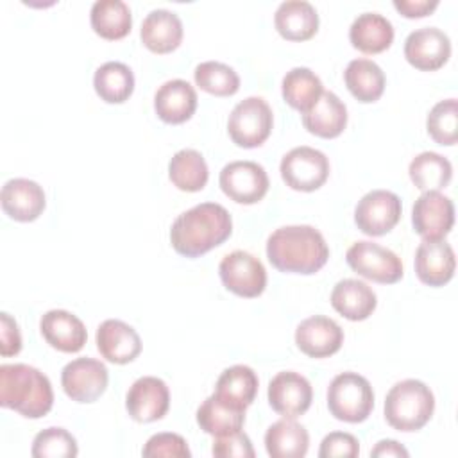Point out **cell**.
Masks as SVG:
<instances>
[{
	"label": "cell",
	"instance_id": "1",
	"mask_svg": "<svg viewBox=\"0 0 458 458\" xmlns=\"http://www.w3.org/2000/svg\"><path fill=\"white\" fill-rule=\"evenodd\" d=\"M233 233L229 211L216 202H202L182 211L170 227L174 250L186 258H197L222 245Z\"/></svg>",
	"mask_w": 458,
	"mask_h": 458
},
{
	"label": "cell",
	"instance_id": "2",
	"mask_svg": "<svg viewBox=\"0 0 458 458\" xmlns=\"http://www.w3.org/2000/svg\"><path fill=\"white\" fill-rule=\"evenodd\" d=\"M267 258L279 272L310 276L327 263L329 247L313 225H283L268 236Z\"/></svg>",
	"mask_w": 458,
	"mask_h": 458
},
{
	"label": "cell",
	"instance_id": "3",
	"mask_svg": "<svg viewBox=\"0 0 458 458\" xmlns=\"http://www.w3.org/2000/svg\"><path fill=\"white\" fill-rule=\"evenodd\" d=\"M52 404V383L39 369L27 363L0 365V406L27 419H41Z\"/></svg>",
	"mask_w": 458,
	"mask_h": 458
},
{
	"label": "cell",
	"instance_id": "4",
	"mask_svg": "<svg viewBox=\"0 0 458 458\" xmlns=\"http://www.w3.org/2000/svg\"><path fill=\"white\" fill-rule=\"evenodd\" d=\"M435 410L431 388L419 379L397 381L385 397V419L397 431L422 429Z\"/></svg>",
	"mask_w": 458,
	"mask_h": 458
},
{
	"label": "cell",
	"instance_id": "5",
	"mask_svg": "<svg viewBox=\"0 0 458 458\" xmlns=\"http://www.w3.org/2000/svg\"><path fill=\"white\" fill-rule=\"evenodd\" d=\"M329 413L344 422H363L374 408V392L367 377L358 372H340L327 386Z\"/></svg>",
	"mask_w": 458,
	"mask_h": 458
},
{
	"label": "cell",
	"instance_id": "6",
	"mask_svg": "<svg viewBox=\"0 0 458 458\" xmlns=\"http://www.w3.org/2000/svg\"><path fill=\"white\" fill-rule=\"evenodd\" d=\"M272 109L261 97H247L240 100L227 118L229 138L243 148L263 145L272 132Z\"/></svg>",
	"mask_w": 458,
	"mask_h": 458
},
{
	"label": "cell",
	"instance_id": "7",
	"mask_svg": "<svg viewBox=\"0 0 458 458\" xmlns=\"http://www.w3.org/2000/svg\"><path fill=\"white\" fill-rule=\"evenodd\" d=\"M345 261L358 276L381 284H394L404 274L403 261L394 250L369 240L354 242L345 252Z\"/></svg>",
	"mask_w": 458,
	"mask_h": 458
},
{
	"label": "cell",
	"instance_id": "8",
	"mask_svg": "<svg viewBox=\"0 0 458 458\" xmlns=\"http://www.w3.org/2000/svg\"><path fill=\"white\" fill-rule=\"evenodd\" d=\"M279 172L288 188L315 191L329 177V159L322 150L301 145L283 156Z\"/></svg>",
	"mask_w": 458,
	"mask_h": 458
},
{
	"label": "cell",
	"instance_id": "9",
	"mask_svg": "<svg viewBox=\"0 0 458 458\" xmlns=\"http://www.w3.org/2000/svg\"><path fill=\"white\" fill-rule=\"evenodd\" d=\"M224 286L245 299L263 293L267 286V270L263 263L247 250H233L225 254L218 265Z\"/></svg>",
	"mask_w": 458,
	"mask_h": 458
},
{
	"label": "cell",
	"instance_id": "10",
	"mask_svg": "<svg viewBox=\"0 0 458 458\" xmlns=\"http://www.w3.org/2000/svg\"><path fill=\"white\" fill-rule=\"evenodd\" d=\"M107 367L95 358H75L61 370V386L75 403H95L107 388Z\"/></svg>",
	"mask_w": 458,
	"mask_h": 458
},
{
	"label": "cell",
	"instance_id": "11",
	"mask_svg": "<svg viewBox=\"0 0 458 458\" xmlns=\"http://www.w3.org/2000/svg\"><path fill=\"white\" fill-rule=\"evenodd\" d=\"M222 191L238 204L259 202L270 186L265 168L256 161H231L220 170Z\"/></svg>",
	"mask_w": 458,
	"mask_h": 458
},
{
	"label": "cell",
	"instance_id": "12",
	"mask_svg": "<svg viewBox=\"0 0 458 458\" xmlns=\"http://www.w3.org/2000/svg\"><path fill=\"white\" fill-rule=\"evenodd\" d=\"M401 211V199L394 191L372 190L358 200L354 208V222L361 233L369 236H383L397 225Z\"/></svg>",
	"mask_w": 458,
	"mask_h": 458
},
{
	"label": "cell",
	"instance_id": "13",
	"mask_svg": "<svg viewBox=\"0 0 458 458\" xmlns=\"http://www.w3.org/2000/svg\"><path fill=\"white\" fill-rule=\"evenodd\" d=\"M413 229L422 240H442L454 224V206L440 191H422L411 209Z\"/></svg>",
	"mask_w": 458,
	"mask_h": 458
},
{
	"label": "cell",
	"instance_id": "14",
	"mask_svg": "<svg viewBox=\"0 0 458 458\" xmlns=\"http://www.w3.org/2000/svg\"><path fill=\"white\" fill-rule=\"evenodd\" d=\"M267 395L268 404L276 413L295 419L306 413L311 406L313 388L302 374L293 370H283L270 379Z\"/></svg>",
	"mask_w": 458,
	"mask_h": 458
},
{
	"label": "cell",
	"instance_id": "15",
	"mask_svg": "<svg viewBox=\"0 0 458 458\" xmlns=\"http://www.w3.org/2000/svg\"><path fill=\"white\" fill-rule=\"evenodd\" d=\"M451 55V39L438 27H420L404 39L406 61L422 72L442 68Z\"/></svg>",
	"mask_w": 458,
	"mask_h": 458
},
{
	"label": "cell",
	"instance_id": "16",
	"mask_svg": "<svg viewBox=\"0 0 458 458\" xmlns=\"http://www.w3.org/2000/svg\"><path fill=\"white\" fill-rule=\"evenodd\" d=\"M125 408L136 422H154L170 408V390L161 377L141 376L127 390Z\"/></svg>",
	"mask_w": 458,
	"mask_h": 458
},
{
	"label": "cell",
	"instance_id": "17",
	"mask_svg": "<svg viewBox=\"0 0 458 458\" xmlns=\"http://www.w3.org/2000/svg\"><path fill=\"white\" fill-rule=\"evenodd\" d=\"M295 344L299 351L310 358H327L340 351L344 329L336 320L326 315H313L297 326Z\"/></svg>",
	"mask_w": 458,
	"mask_h": 458
},
{
	"label": "cell",
	"instance_id": "18",
	"mask_svg": "<svg viewBox=\"0 0 458 458\" xmlns=\"http://www.w3.org/2000/svg\"><path fill=\"white\" fill-rule=\"evenodd\" d=\"M97 349L111 363L125 365L141 352V338L132 326L118 318H107L97 327Z\"/></svg>",
	"mask_w": 458,
	"mask_h": 458
},
{
	"label": "cell",
	"instance_id": "19",
	"mask_svg": "<svg viewBox=\"0 0 458 458\" xmlns=\"http://www.w3.org/2000/svg\"><path fill=\"white\" fill-rule=\"evenodd\" d=\"M0 202L4 213L16 222L36 220L47 206L43 188L36 181L25 177L9 179L2 186Z\"/></svg>",
	"mask_w": 458,
	"mask_h": 458
},
{
	"label": "cell",
	"instance_id": "20",
	"mask_svg": "<svg viewBox=\"0 0 458 458\" xmlns=\"http://www.w3.org/2000/svg\"><path fill=\"white\" fill-rule=\"evenodd\" d=\"M415 274L428 286H444L454 276V250L442 240H422L415 250Z\"/></svg>",
	"mask_w": 458,
	"mask_h": 458
},
{
	"label": "cell",
	"instance_id": "21",
	"mask_svg": "<svg viewBox=\"0 0 458 458\" xmlns=\"http://www.w3.org/2000/svg\"><path fill=\"white\" fill-rule=\"evenodd\" d=\"M39 331L45 342L61 352H79L88 340L84 322L66 310L47 311L39 320Z\"/></svg>",
	"mask_w": 458,
	"mask_h": 458
},
{
	"label": "cell",
	"instance_id": "22",
	"mask_svg": "<svg viewBox=\"0 0 458 458\" xmlns=\"http://www.w3.org/2000/svg\"><path fill=\"white\" fill-rule=\"evenodd\" d=\"M154 109L166 123H184L197 109V91L184 79L166 81L154 95Z\"/></svg>",
	"mask_w": 458,
	"mask_h": 458
},
{
	"label": "cell",
	"instance_id": "23",
	"mask_svg": "<svg viewBox=\"0 0 458 458\" xmlns=\"http://www.w3.org/2000/svg\"><path fill=\"white\" fill-rule=\"evenodd\" d=\"M141 43L154 54H168L182 41V21L168 9L150 11L140 29Z\"/></svg>",
	"mask_w": 458,
	"mask_h": 458
},
{
	"label": "cell",
	"instance_id": "24",
	"mask_svg": "<svg viewBox=\"0 0 458 458\" xmlns=\"http://www.w3.org/2000/svg\"><path fill=\"white\" fill-rule=\"evenodd\" d=\"M302 125L318 138H336L347 125V107L333 91H322L317 102L302 113Z\"/></svg>",
	"mask_w": 458,
	"mask_h": 458
},
{
	"label": "cell",
	"instance_id": "25",
	"mask_svg": "<svg viewBox=\"0 0 458 458\" xmlns=\"http://www.w3.org/2000/svg\"><path fill=\"white\" fill-rule=\"evenodd\" d=\"M274 25L284 39L306 41L318 30V14L306 0H286L277 5Z\"/></svg>",
	"mask_w": 458,
	"mask_h": 458
},
{
	"label": "cell",
	"instance_id": "26",
	"mask_svg": "<svg viewBox=\"0 0 458 458\" xmlns=\"http://www.w3.org/2000/svg\"><path fill=\"white\" fill-rule=\"evenodd\" d=\"M331 306L347 320H365L377 306L374 290L360 279H342L333 286Z\"/></svg>",
	"mask_w": 458,
	"mask_h": 458
},
{
	"label": "cell",
	"instance_id": "27",
	"mask_svg": "<svg viewBox=\"0 0 458 458\" xmlns=\"http://www.w3.org/2000/svg\"><path fill=\"white\" fill-rule=\"evenodd\" d=\"M349 41L363 54L385 52L394 41V25L379 13H361L349 27Z\"/></svg>",
	"mask_w": 458,
	"mask_h": 458
},
{
	"label": "cell",
	"instance_id": "28",
	"mask_svg": "<svg viewBox=\"0 0 458 458\" xmlns=\"http://www.w3.org/2000/svg\"><path fill=\"white\" fill-rule=\"evenodd\" d=\"M258 385V376L249 365H233L218 376L213 394L234 408L247 410L256 399Z\"/></svg>",
	"mask_w": 458,
	"mask_h": 458
},
{
	"label": "cell",
	"instance_id": "29",
	"mask_svg": "<svg viewBox=\"0 0 458 458\" xmlns=\"http://www.w3.org/2000/svg\"><path fill=\"white\" fill-rule=\"evenodd\" d=\"M310 447V435L290 417L274 422L265 433V449L272 458H302Z\"/></svg>",
	"mask_w": 458,
	"mask_h": 458
},
{
	"label": "cell",
	"instance_id": "30",
	"mask_svg": "<svg viewBox=\"0 0 458 458\" xmlns=\"http://www.w3.org/2000/svg\"><path fill=\"white\" fill-rule=\"evenodd\" d=\"M344 81L351 95L363 104L376 102L385 91V73L381 66L367 57L349 61Z\"/></svg>",
	"mask_w": 458,
	"mask_h": 458
},
{
	"label": "cell",
	"instance_id": "31",
	"mask_svg": "<svg viewBox=\"0 0 458 458\" xmlns=\"http://www.w3.org/2000/svg\"><path fill=\"white\" fill-rule=\"evenodd\" d=\"M245 410L234 408L225 401L218 399L215 394L204 399V403L197 408V424L200 429L213 437H224L229 433H236L243 428Z\"/></svg>",
	"mask_w": 458,
	"mask_h": 458
},
{
	"label": "cell",
	"instance_id": "32",
	"mask_svg": "<svg viewBox=\"0 0 458 458\" xmlns=\"http://www.w3.org/2000/svg\"><path fill=\"white\" fill-rule=\"evenodd\" d=\"M91 29L104 39H122L131 32L132 14L123 0H97L89 11Z\"/></svg>",
	"mask_w": 458,
	"mask_h": 458
},
{
	"label": "cell",
	"instance_id": "33",
	"mask_svg": "<svg viewBox=\"0 0 458 458\" xmlns=\"http://www.w3.org/2000/svg\"><path fill=\"white\" fill-rule=\"evenodd\" d=\"M93 88L107 104H122L134 91V73L120 61H107L95 70Z\"/></svg>",
	"mask_w": 458,
	"mask_h": 458
},
{
	"label": "cell",
	"instance_id": "34",
	"mask_svg": "<svg viewBox=\"0 0 458 458\" xmlns=\"http://www.w3.org/2000/svg\"><path fill=\"white\" fill-rule=\"evenodd\" d=\"M168 177L181 191H200L209 177L204 156L195 148H182L175 152L168 163Z\"/></svg>",
	"mask_w": 458,
	"mask_h": 458
},
{
	"label": "cell",
	"instance_id": "35",
	"mask_svg": "<svg viewBox=\"0 0 458 458\" xmlns=\"http://www.w3.org/2000/svg\"><path fill=\"white\" fill-rule=\"evenodd\" d=\"M322 91L324 86L320 77L306 66L292 68L281 81V93L284 102L301 113L308 111L322 95Z\"/></svg>",
	"mask_w": 458,
	"mask_h": 458
},
{
	"label": "cell",
	"instance_id": "36",
	"mask_svg": "<svg viewBox=\"0 0 458 458\" xmlns=\"http://www.w3.org/2000/svg\"><path fill=\"white\" fill-rule=\"evenodd\" d=\"M408 174L415 188L420 191H440L453 177V165L447 157L426 150L410 161Z\"/></svg>",
	"mask_w": 458,
	"mask_h": 458
},
{
	"label": "cell",
	"instance_id": "37",
	"mask_svg": "<svg viewBox=\"0 0 458 458\" xmlns=\"http://www.w3.org/2000/svg\"><path fill=\"white\" fill-rule=\"evenodd\" d=\"M193 79L202 91L215 97H231L240 89V77L234 68L220 61H204L197 64Z\"/></svg>",
	"mask_w": 458,
	"mask_h": 458
},
{
	"label": "cell",
	"instance_id": "38",
	"mask_svg": "<svg viewBox=\"0 0 458 458\" xmlns=\"http://www.w3.org/2000/svg\"><path fill=\"white\" fill-rule=\"evenodd\" d=\"M428 134L438 145H454L458 140V102L445 98L437 102L426 118Z\"/></svg>",
	"mask_w": 458,
	"mask_h": 458
},
{
	"label": "cell",
	"instance_id": "39",
	"mask_svg": "<svg viewBox=\"0 0 458 458\" xmlns=\"http://www.w3.org/2000/svg\"><path fill=\"white\" fill-rule=\"evenodd\" d=\"M34 458H75L79 454L75 437L64 428H47L32 440Z\"/></svg>",
	"mask_w": 458,
	"mask_h": 458
},
{
	"label": "cell",
	"instance_id": "40",
	"mask_svg": "<svg viewBox=\"0 0 458 458\" xmlns=\"http://www.w3.org/2000/svg\"><path fill=\"white\" fill-rule=\"evenodd\" d=\"M141 454L145 458H159V456H168V458H190L191 451L188 447V442L177 435V433H156L152 435L143 449Z\"/></svg>",
	"mask_w": 458,
	"mask_h": 458
},
{
	"label": "cell",
	"instance_id": "41",
	"mask_svg": "<svg viewBox=\"0 0 458 458\" xmlns=\"http://www.w3.org/2000/svg\"><path fill=\"white\" fill-rule=\"evenodd\" d=\"M213 456L216 458H254V447L247 433L242 429L236 433H229L224 437H215L213 447H211Z\"/></svg>",
	"mask_w": 458,
	"mask_h": 458
},
{
	"label": "cell",
	"instance_id": "42",
	"mask_svg": "<svg viewBox=\"0 0 458 458\" xmlns=\"http://www.w3.org/2000/svg\"><path fill=\"white\" fill-rule=\"evenodd\" d=\"M360 454V442L354 435L345 431H333L320 442L318 458H356Z\"/></svg>",
	"mask_w": 458,
	"mask_h": 458
},
{
	"label": "cell",
	"instance_id": "43",
	"mask_svg": "<svg viewBox=\"0 0 458 458\" xmlns=\"http://www.w3.org/2000/svg\"><path fill=\"white\" fill-rule=\"evenodd\" d=\"M21 351V335L18 329L16 320L2 311L0 313V354L2 356H14Z\"/></svg>",
	"mask_w": 458,
	"mask_h": 458
},
{
	"label": "cell",
	"instance_id": "44",
	"mask_svg": "<svg viewBox=\"0 0 458 458\" xmlns=\"http://www.w3.org/2000/svg\"><path fill=\"white\" fill-rule=\"evenodd\" d=\"M438 0H394V7L406 18H422L433 13Z\"/></svg>",
	"mask_w": 458,
	"mask_h": 458
},
{
	"label": "cell",
	"instance_id": "45",
	"mask_svg": "<svg viewBox=\"0 0 458 458\" xmlns=\"http://www.w3.org/2000/svg\"><path fill=\"white\" fill-rule=\"evenodd\" d=\"M370 456L374 458H390V456H403L408 458L410 453L404 445H401L397 440H379L376 447L370 451Z\"/></svg>",
	"mask_w": 458,
	"mask_h": 458
}]
</instances>
